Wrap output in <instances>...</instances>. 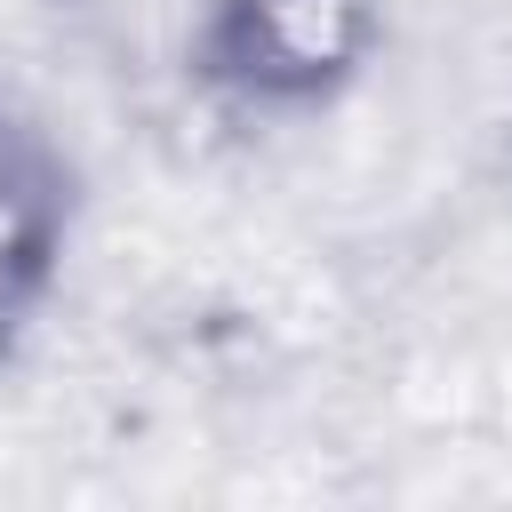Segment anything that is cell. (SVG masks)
<instances>
[{
    "mask_svg": "<svg viewBox=\"0 0 512 512\" xmlns=\"http://www.w3.org/2000/svg\"><path fill=\"white\" fill-rule=\"evenodd\" d=\"M64 248H72V168L0 96V360L56 304Z\"/></svg>",
    "mask_w": 512,
    "mask_h": 512,
    "instance_id": "2",
    "label": "cell"
},
{
    "mask_svg": "<svg viewBox=\"0 0 512 512\" xmlns=\"http://www.w3.org/2000/svg\"><path fill=\"white\" fill-rule=\"evenodd\" d=\"M504 200H512V120H504Z\"/></svg>",
    "mask_w": 512,
    "mask_h": 512,
    "instance_id": "3",
    "label": "cell"
},
{
    "mask_svg": "<svg viewBox=\"0 0 512 512\" xmlns=\"http://www.w3.org/2000/svg\"><path fill=\"white\" fill-rule=\"evenodd\" d=\"M384 56V0H200L184 64L192 80L256 120L328 112Z\"/></svg>",
    "mask_w": 512,
    "mask_h": 512,
    "instance_id": "1",
    "label": "cell"
}]
</instances>
